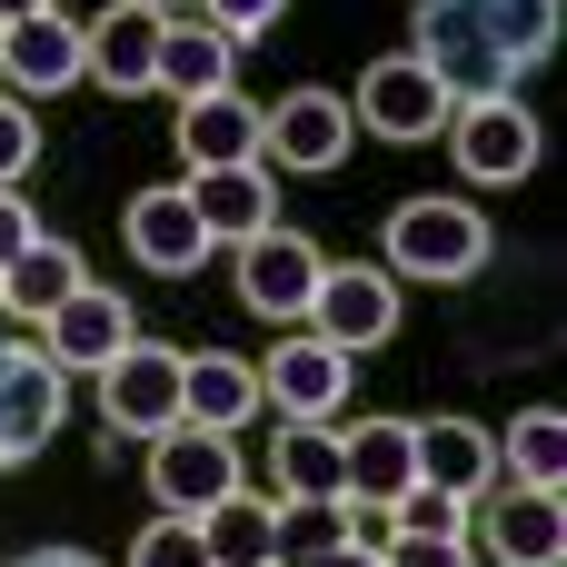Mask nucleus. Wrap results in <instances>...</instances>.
Returning <instances> with one entry per match:
<instances>
[{"label": "nucleus", "instance_id": "28", "mask_svg": "<svg viewBox=\"0 0 567 567\" xmlns=\"http://www.w3.org/2000/svg\"><path fill=\"white\" fill-rule=\"evenodd\" d=\"M130 567H209V548H199V518H150L140 538H130Z\"/></svg>", "mask_w": 567, "mask_h": 567}, {"label": "nucleus", "instance_id": "21", "mask_svg": "<svg viewBox=\"0 0 567 567\" xmlns=\"http://www.w3.org/2000/svg\"><path fill=\"white\" fill-rule=\"evenodd\" d=\"M179 159H189V169L259 159V100H239V90H199V100H179Z\"/></svg>", "mask_w": 567, "mask_h": 567}, {"label": "nucleus", "instance_id": "11", "mask_svg": "<svg viewBox=\"0 0 567 567\" xmlns=\"http://www.w3.org/2000/svg\"><path fill=\"white\" fill-rule=\"evenodd\" d=\"M150 70H159V10L150 0H110L80 30V80L110 90V100H150Z\"/></svg>", "mask_w": 567, "mask_h": 567}, {"label": "nucleus", "instance_id": "26", "mask_svg": "<svg viewBox=\"0 0 567 567\" xmlns=\"http://www.w3.org/2000/svg\"><path fill=\"white\" fill-rule=\"evenodd\" d=\"M498 478H518V488H558L567 478V419L558 409H518L498 429Z\"/></svg>", "mask_w": 567, "mask_h": 567}, {"label": "nucleus", "instance_id": "16", "mask_svg": "<svg viewBox=\"0 0 567 567\" xmlns=\"http://www.w3.org/2000/svg\"><path fill=\"white\" fill-rule=\"evenodd\" d=\"M120 239H130V259L150 279H199V259H209V229H199L189 189H140L120 209Z\"/></svg>", "mask_w": 567, "mask_h": 567}, {"label": "nucleus", "instance_id": "10", "mask_svg": "<svg viewBox=\"0 0 567 567\" xmlns=\"http://www.w3.org/2000/svg\"><path fill=\"white\" fill-rule=\"evenodd\" d=\"M130 339H140V309H130L120 289H100V279H80V289L40 319V349H50V369H70V379H100Z\"/></svg>", "mask_w": 567, "mask_h": 567}, {"label": "nucleus", "instance_id": "33", "mask_svg": "<svg viewBox=\"0 0 567 567\" xmlns=\"http://www.w3.org/2000/svg\"><path fill=\"white\" fill-rule=\"evenodd\" d=\"M299 567H389V558H379V548H369V538H329V548H319V558H299Z\"/></svg>", "mask_w": 567, "mask_h": 567}, {"label": "nucleus", "instance_id": "4", "mask_svg": "<svg viewBox=\"0 0 567 567\" xmlns=\"http://www.w3.org/2000/svg\"><path fill=\"white\" fill-rule=\"evenodd\" d=\"M249 369H259V409L299 419V429H339V409H349V379H359V359H349V349H329L319 329L279 339V349H269V359H249Z\"/></svg>", "mask_w": 567, "mask_h": 567}, {"label": "nucleus", "instance_id": "7", "mask_svg": "<svg viewBox=\"0 0 567 567\" xmlns=\"http://www.w3.org/2000/svg\"><path fill=\"white\" fill-rule=\"evenodd\" d=\"M70 419V369H50L40 339H0V468L40 458Z\"/></svg>", "mask_w": 567, "mask_h": 567}, {"label": "nucleus", "instance_id": "23", "mask_svg": "<svg viewBox=\"0 0 567 567\" xmlns=\"http://www.w3.org/2000/svg\"><path fill=\"white\" fill-rule=\"evenodd\" d=\"M419 478L478 498V488H498V439L478 419H419Z\"/></svg>", "mask_w": 567, "mask_h": 567}, {"label": "nucleus", "instance_id": "3", "mask_svg": "<svg viewBox=\"0 0 567 567\" xmlns=\"http://www.w3.org/2000/svg\"><path fill=\"white\" fill-rule=\"evenodd\" d=\"M449 150H458V169H468L478 189H518V179L538 169L548 130H538V110H528L518 90H478V100L449 110Z\"/></svg>", "mask_w": 567, "mask_h": 567}, {"label": "nucleus", "instance_id": "8", "mask_svg": "<svg viewBox=\"0 0 567 567\" xmlns=\"http://www.w3.org/2000/svg\"><path fill=\"white\" fill-rule=\"evenodd\" d=\"M449 80L429 70V60H409V50H389L379 70H359V100H349V120L369 130V140H439L449 130Z\"/></svg>", "mask_w": 567, "mask_h": 567}, {"label": "nucleus", "instance_id": "31", "mask_svg": "<svg viewBox=\"0 0 567 567\" xmlns=\"http://www.w3.org/2000/svg\"><path fill=\"white\" fill-rule=\"evenodd\" d=\"M379 558L389 567H478V548H468V538H389Z\"/></svg>", "mask_w": 567, "mask_h": 567}, {"label": "nucleus", "instance_id": "14", "mask_svg": "<svg viewBox=\"0 0 567 567\" xmlns=\"http://www.w3.org/2000/svg\"><path fill=\"white\" fill-rule=\"evenodd\" d=\"M349 140H359V120L339 90H289L279 110H259V159H279V169H339Z\"/></svg>", "mask_w": 567, "mask_h": 567}, {"label": "nucleus", "instance_id": "15", "mask_svg": "<svg viewBox=\"0 0 567 567\" xmlns=\"http://www.w3.org/2000/svg\"><path fill=\"white\" fill-rule=\"evenodd\" d=\"M0 90H10V100H50V90H80V20H70V10H30V20H0Z\"/></svg>", "mask_w": 567, "mask_h": 567}, {"label": "nucleus", "instance_id": "9", "mask_svg": "<svg viewBox=\"0 0 567 567\" xmlns=\"http://www.w3.org/2000/svg\"><path fill=\"white\" fill-rule=\"evenodd\" d=\"M229 488H249V478H239V449H229L219 429H189V419H179V429L150 439V498H159L169 518H209Z\"/></svg>", "mask_w": 567, "mask_h": 567}, {"label": "nucleus", "instance_id": "20", "mask_svg": "<svg viewBox=\"0 0 567 567\" xmlns=\"http://www.w3.org/2000/svg\"><path fill=\"white\" fill-rule=\"evenodd\" d=\"M179 419H189V429H219V439H239V429L259 419V369H249V359H229V349H199V359H179Z\"/></svg>", "mask_w": 567, "mask_h": 567}, {"label": "nucleus", "instance_id": "24", "mask_svg": "<svg viewBox=\"0 0 567 567\" xmlns=\"http://www.w3.org/2000/svg\"><path fill=\"white\" fill-rule=\"evenodd\" d=\"M199 548H209V567H279V498L229 488V498L199 518Z\"/></svg>", "mask_w": 567, "mask_h": 567}, {"label": "nucleus", "instance_id": "18", "mask_svg": "<svg viewBox=\"0 0 567 567\" xmlns=\"http://www.w3.org/2000/svg\"><path fill=\"white\" fill-rule=\"evenodd\" d=\"M229 80H239V40L209 30L199 10H169V20H159V70H150V90L199 100V90H229Z\"/></svg>", "mask_w": 567, "mask_h": 567}, {"label": "nucleus", "instance_id": "19", "mask_svg": "<svg viewBox=\"0 0 567 567\" xmlns=\"http://www.w3.org/2000/svg\"><path fill=\"white\" fill-rule=\"evenodd\" d=\"M339 468H349L339 498L389 508V498L419 478V419H359V429H339Z\"/></svg>", "mask_w": 567, "mask_h": 567}, {"label": "nucleus", "instance_id": "6", "mask_svg": "<svg viewBox=\"0 0 567 567\" xmlns=\"http://www.w3.org/2000/svg\"><path fill=\"white\" fill-rule=\"evenodd\" d=\"M179 359L189 349H159V339H130L110 369H100V429H110V449L120 439H159V429H179Z\"/></svg>", "mask_w": 567, "mask_h": 567}, {"label": "nucleus", "instance_id": "5", "mask_svg": "<svg viewBox=\"0 0 567 567\" xmlns=\"http://www.w3.org/2000/svg\"><path fill=\"white\" fill-rule=\"evenodd\" d=\"M468 548H488L498 567H567V498L558 488H518V478L478 488Z\"/></svg>", "mask_w": 567, "mask_h": 567}, {"label": "nucleus", "instance_id": "29", "mask_svg": "<svg viewBox=\"0 0 567 567\" xmlns=\"http://www.w3.org/2000/svg\"><path fill=\"white\" fill-rule=\"evenodd\" d=\"M30 159H40V120H30V100H10V90H0V189H20V179H30Z\"/></svg>", "mask_w": 567, "mask_h": 567}, {"label": "nucleus", "instance_id": "34", "mask_svg": "<svg viewBox=\"0 0 567 567\" xmlns=\"http://www.w3.org/2000/svg\"><path fill=\"white\" fill-rule=\"evenodd\" d=\"M20 567H100V558H80V548H40V558H20Z\"/></svg>", "mask_w": 567, "mask_h": 567}, {"label": "nucleus", "instance_id": "35", "mask_svg": "<svg viewBox=\"0 0 567 567\" xmlns=\"http://www.w3.org/2000/svg\"><path fill=\"white\" fill-rule=\"evenodd\" d=\"M30 10H60V0H0V20H30Z\"/></svg>", "mask_w": 567, "mask_h": 567}, {"label": "nucleus", "instance_id": "17", "mask_svg": "<svg viewBox=\"0 0 567 567\" xmlns=\"http://www.w3.org/2000/svg\"><path fill=\"white\" fill-rule=\"evenodd\" d=\"M179 189H189V209H199L209 249H239V239H259V229L279 219V189H269V159H229V169H189Z\"/></svg>", "mask_w": 567, "mask_h": 567}, {"label": "nucleus", "instance_id": "27", "mask_svg": "<svg viewBox=\"0 0 567 567\" xmlns=\"http://www.w3.org/2000/svg\"><path fill=\"white\" fill-rule=\"evenodd\" d=\"M468 508H478V498H458V488H429V478H409V488L389 498V538H468Z\"/></svg>", "mask_w": 567, "mask_h": 567}, {"label": "nucleus", "instance_id": "32", "mask_svg": "<svg viewBox=\"0 0 567 567\" xmlns=\"http://www.w3.org/2000/svg\"><path fill=\"white\" fill-rule=\"evenodd\" d=\"M30 239H40V219H30V199H20V189H0V269H10V259H20Z\"/></svg>", "mask_w": 567, "mask_h": 567}, {"label": "nucleus", "instance_id": "12", "mask_svg": "<svg viewBox=\"0 0 567 567\" xmlns=\"http://www.w3.org/2000/svg\"><path fill=\"white\" fill-rule=\"evenodd\" d=\"M319 239H299V229H259V239H239V309L249 319H309V289H319Z\"/></svg>", "mask_w": 567, "mask_h": 567}, {"label": "nucleus", "instance_id": "25", "mask_svg": "<svg viewBox=\"0 0 567 567\" xmlns=\"http://www.w3.org/2000/svg\"><path fill=\"white\" fill-rule=\"evenodd\" d=\"M269 498L279 508H299V498H339L349 488V468H339V429H299V419H279V449H269Z\"/></svg>", "mask_w": 567, "mask_h": 567}, {"label": "nucleus", "instance_id": "2", "mask_svg": "<svg viewBox=\"0 0 567 567\" xmlns=\"http://www.w3.org/2000/svg\"><path fill=\"white\" fill-rule=\"evenodd\" d=\"M379 239H389V279H429V289L478 279L488 249H498V229H488L468 199H399Z\"/></svg>", "mask_w": 567, "mask_h": 567}, {"label": "nucleus", "instance_id": "13", "mask_svg": "<svg viewBox=\"0 0 567 567\" xmlns=\"http://www.w3.org/2000/svg\"><path fill=\"white\" fill-rule=\"evenodd\" d=\"M309 329H319L329 349H349V359L379 349V339L399 329V279H389V269H359V259H349V269L329 259L319 289H309Z\"/></svg>", "mask_w": 567, "mask_h": 567}, {"label": "nucleus", "instance_id": "1", "mask_svg": "<svg viewBox=\"0 0 567 567\" xmlns=\"http://www.w3.org/2000/svg\"><path fill=\"white\" fill-rule=\"evenodd\" d=\"M567 10L558 0H419L409 10V60H429L449 80V100L508 90L518 70H538L558 50Z\"/></svg>", "mask_w": 567, "mask_h": 567}, {"label": "nucleus", "instance_id": "30", "mask_svg": "<svg viewBox=\"0 0 567 567\" xmlns=\"http://www.w3.org/2000/svg\"><path fill=\"white\" fill-rule=\"evenodd\" d=\"M279 10H289V0H199V20H209V30H229V40L279 30Z\"/></svg>", "mask_w": 567, "mask_h": 567}, {"label": "nucleus", "instance_id": "22", "mask_svg": "<svg viewBox=\"0 0 567 567\" xmlns=\"http://www.w3.org/2000/svg\"><path fill=\"white\" fill-rule=\"evenodd\" d=\"M80 279H90V269H80V249L40 229V239H30V249L0 269V319H10V329H40V319H50V309H60Z\"/></svg>", "mask_w": 567, "mask_h": 567}, {"label": "nucleus", "instance_id": "36", "mask_svg": "<svg viewBox=\"0 0 567 567\" xmlns=\"http://www.w3.org/2000/svg\"><path fill=\"white\" fill-rule=\"evenodd\" d=\"M150 10H159V20H169V10H199V0H150Z\"/></svg>", "mask_w": 567, "mask_h": 567}]
</instances>
